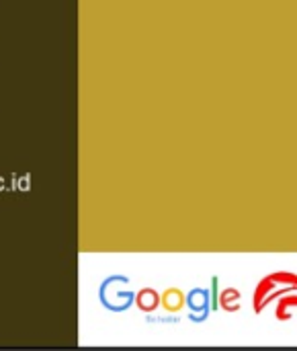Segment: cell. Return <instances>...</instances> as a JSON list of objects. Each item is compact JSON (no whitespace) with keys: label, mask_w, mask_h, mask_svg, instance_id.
I'll return each mask as SVG.
<instances>
[{"label":"cell","mask_w":297,"mask_h":351,"mask_svg":"<svg viewBox=\"0 0 297 351\" xmlns=\"http://www.w3.org/2000/svg\"><path fill=\"white\" fill-rule=\"evenodd\" d=\"M158 302H160V298H158V294L154 290H142L140 296H138V306L142 311H146V313L154 311L158 306Z\"/></svg>","instance_id":"3957f363"},{"label":"cell","mask_w":297,"mask_h":351,"mask_svg":"<svg viewBox=\"0 0 297 351\" xmlns=\"http://www.w3.org/2000/svg\"><path fill=\"white\" fill-rule=\"evenodd\" d=\"M255 313L261 315L269 304H277L275 317L279 321L297 319V276L279 271L267 276L255 290Z\"/></svg>","instance_id":"6da1fadb"},{"label":"cell","mask_w":297,"mask_h":351,"mask_svg":"<svg viewBox=\"0 0 297 351\" xmlns=\"http://www.w3.org/2000/svg\"><path fill=\"white\" fill-rule=\"evenodd\" d=\"M238 300H240V296H238V292H236V290H232V288H228V290L224 292V296H222V304H224L228 311H234V306H232L230 302L238 304Z\"/></svg>","instance_id":"277c9868"},{"label":"cell","mask_w":297,"mask_h":351,"mask_svg":"<svg viewBox=\"0 0 297 351\" xmlns=\"http://www.w3.org/2000/svg\"><path fill=\"white\" fill-rule=\"evenodd\" d=\"M160 302H162V306H164L168 313H179V311L185 306V294H183L181 290H177V288H168V290L162 294Z\"/></svg>","instance_id":"7a4b0ae2"}]
</instances>
